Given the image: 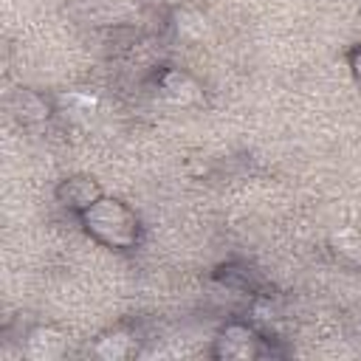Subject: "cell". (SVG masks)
I'll return each mask as SVG.
<instances>
[{
    "label": "cell",
    "mask_w": 361,
    "mask_h": 361,
    "mask_svg": "<svg viewBox=\"0 0 361 361\" xmlns=\"http://www.w3.org/2000/svg\"><path fill=\"white\" fill-rule=\"evenodd\" d=\"M85 226L102 243L116 248H130L135 243V214L113 197H99L85 209Z\"/></svg>",
    "instance_id": "cell-1"
},
{
    "label": "cell",
    "mask_w": 361,
    "mask_h": 361,
    "mask_svg": "<svg viewBox=\"0 0 361 361\" xmlns=\"http://www.w3.org/2000/svg\"><path fill=\"white\" fill-rule=\"evenodd\" d=\"M65 347H68V338L56 327H34L25 338V355L31 361H56L62 358Z\"/></svg>",
    "instance_id": "cell-2"
},
{
    "label": "cell",
    "mask_w": 361,
    "mask_h": 361,
    "mask_svg": "<svg viewBox=\"0 0 361 361\" xmlns=\"http://www.w3.org/2000/svg\"><path fill=\"white\" fill-rule=\"evenodd\" d=\"M257 353H259L257 336L243 324L226 327L217 338V355H223V358H251Z\"/></svg>",
    "instance_id": "cell-3"
},
{
    "label": "cell",
    "mask_w": 361,
    "mask_h": 361,
    "mask_svg": "<svg viewBox=\"0 0 361 361\" xmlns=\"http://www.w3.org/2000/svg\"><path fill=\"white\" fill-rule=\"evenodd\" d=\"M161 93H164L172 104H180V107L195 104V102H200V96H203L200 85H197L189 73H183V71H166L164 79H161Z\"/></svg>",
    "instance_id": "cell-4"
},
{
    "label": "cell",
    "mask_w": 361,
    "mask_h": 361,
    "mask_svg": "<svg viewBox=\"0 0 361 361\" xmlns=\"http://www.w3.org/2000/svg\"><path fill=\"white\" fill-rule=\"evenodd\" d=\"M135 347V338L127 333V330H113V333H104L96 344H93V353L104 361H121L133 353Z\"/></svg>",
    "instance_id": "cell-5"
},
{
    "label": "cell",
    "mask_w": 361,
    "mask_h": 361,
    "mask_svg": "<svg viewBox=\"0 0 361 361\" xmlns=\"http://www.w3.org/2000/svg\"><path fill=\"white\" fill-rule=\"evenodd\" d=\"M330 248L336 257L347 259L350 265H361V231L353 226H341L330 234Z\"/></svg>",
    "instance_id": "cell-6"
},
{
    "label": "cell",
    "mask_w": 361,
    "mask_h": 361,
    "mask_svg": "<svg viewBox=\"0 0 361 361\" xmlns=\"http://www.w3.org/2000/svg\"><path fill=\"white\" fill-rule=\"evenodd\" d=\"M59 107L65 113H71L73 118H90L99 110V99L87 90H68L59 96Z\"/></svg>",
    "instance_id": "cell-7"
},
{
    "label": "cell",
    "mask_w": 361,
    "mask_h": 361,
    "mask_svg": "<svg viewBox=\"0 0 361 361\" xmlns=\"http://www.w3.org/2000/svg\"><path fill=\"white\" fill-rule=\"evenodd\" d=\"M71 206H82V209H87L93 200H99V192H96V186L87 180V178H71L65 186H62V192H59Z\"/></svg>",
    "instance_id": "cell-8"
}]
</instances>
